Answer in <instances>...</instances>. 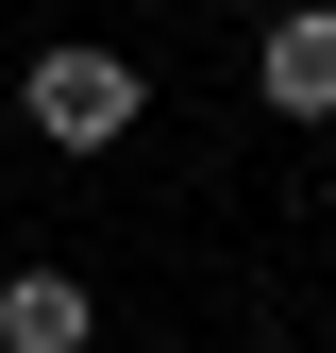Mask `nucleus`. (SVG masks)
Listing matches in <instances>:
<instances>
[{
    "label": "nucleus",
    "instance_id": "f257e3e1",
    "mask_svg": "<svg viewBox=\"0 0 336 353\" xmlns=\"http://www.w3.org/2000/svg\"><path fill=\"white\" fill-rule=\"evenodd\" d=\"M17 101H34V135H51V152H118V135L151 118V68H135V51H34Z\"/></svg>",
    "mask_w": 336,
    "mask_h": 353
},
{
    "label": "nucleus",
    "instance_id": "f03ea898",
    "mask_svg": "<svg viewBox=\"0 0 336 353\" xmlns=\"http://www.w3.org/2000/svg\"><path fill=\"white\" fill-rule=\"evenodd\" d=\"M252 84H269L286 118H336V0H286V17L252 34Z\"/></svg>",
    "mask_w": 336,
    "mask_h": 353
},
{
    "label": "nucleus",
    "instance_id": "7ed1b4c3",
    "mask_svg": "<svg viewBox=\"0 0 336 353\" xmlns=\"http://www.w3.org/2000/svg\"><path fill=\"white\" fill-rule=\"evenodd\" d=\"M84 336H101L84 270H0V353H84Z\"/></svg>",
    "mask_w": 336,
    "mask_h": 353
}]
</instances>
